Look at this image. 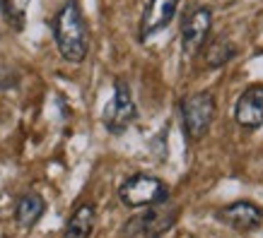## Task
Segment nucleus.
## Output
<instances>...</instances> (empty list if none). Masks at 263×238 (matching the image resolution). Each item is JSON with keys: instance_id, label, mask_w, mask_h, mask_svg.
<instances>
[{"instance_id": "1", "label": "nucleus", "mask_w": 263, "mask_h": 238, "mask_svg": "<svg viewBox=\"0 0 263 238\" xmlns=\"http://www.w3.org/2000/svg\"><path fill=\"white\" fill-rule=\"evenodd\" d=\"M51 32H53V41H56L58 53L68 63H82L87 58L89 29L78 0H65L63 5L58 8L56 17L51 22Z\"/></svg>"}, {"instance_id": "2", "label": "nucleus", "mask_w": 263, "mask_h": 238, "mask_svg": "<svg viewBox=\"0 0 263 238\" xmlns=\"http://www.w3.org/2000/svg\"><path fill=\"white\" fill-rule=\"evenodd\" d=\"M217 113L215 96L210 92H193L181 101V123L186 130V137L198 142L210 133L213 120Z\"/></svg>"}, {"instance_id": "3", "label": "nucleus", "mask_w": 263, "mask_h": 238, "mask_svg": "<svg viewBox=\"0 0 263 238\" xmlns=\"http://www.w3.org/2000/svg\"><path fill=\"white\" fill-rule=\"evenodd\" d=\"M119 198L121 202L130 209H143V207L152 205H162L169 200V188L150 174H136L126 178L119 188Z\"/></svg>"}, {"instance_id": "4", "label": "nucleus", "mask_w": 263, "mask_h": 238, "mask_svg": "<svg viewBox=\"0 0 263 238\" xmlns=\"http://www.w3.org/2000/svg\"><path fill=\"white\" fill-rule=\"evenodd\" d=\"M179 209L174 205L162 202V205H152L145 207L143 214H136L123 229L126 238H160L164 231H169L176 222Z\"/></svg>"}, {"instance_id": "5", "label": "nucleus", "mask_w": 263, "mask_h": 238, "mask_svg": "<svg viewBox=\"0 0 263 238\" xmlns=\"http://www.w3.org/2000/svg\"><path fill=\"white\" fill-rule=\"evenodd\" d=\"M136 118H138V109L136 101H133V94H130V87H128L126 79H116L114 82V96L111 101L106 103L102 116L104 127L111 135H123L128 127L133 125Z\"/></svg>"}, {"instance_id": "6", "label": "nucleus", "mask_w": 263, "mask_h": 238, "mask_svg": "<svg viewBox=\"0 0 263 238\" xmlns=\"http://www.w3.org/2000/svg\"><path fill=\"white\" fill-rule=\"evenodd\" d=\"M213 29V12L210 8L200 5V3H191L181 17V48L183 53H198L208 44V34Z\"/></svg>"}, {"instance_id": "7", "label": "nucleus", "mask_w": 263, "mask_h": 238, "mask_svg": "<svg viewBox=\"0 0 263 238\" xmlns=\"http://www.w3.org/2000/svg\"><path fill=\"white\" fill-rule=\"evenodd\" d=\"M176 10H179V0H147L140 17V32H138L140 41H147L164 32L176 17Z\"/></svg>"}, {"instance_id": "8", "label": "nucleus", "mask_w": 263, "mask_h": 238, "mask_svg": "<svg viewBox=\"0 0 263 238\" xmlns=\"http://www.w3.org/2000/svg\"><path fill=\"white\" fill-rule=\"evenodd\" d=\"M234 120L247 130L263 125V84H251L241 92L234 103Z\"/></svg>"}, {"instance_id": "9", "label": "nucleus", "mask_w": 263, "mask_h": 238, "mask_svg": "<svg viewBox=\"0 0 263 238\" xmlns=\"http://www.w3.org/2000/svg\"><path fill=\"white\" fill-rule=\"evenodd\" d=\"M217 219L227 224V226H232L234 231H254L263 222V209L254 202H249V200H239V202L222 207L217 212Z\"/></svg>"}, {"instance_id": "10", "label": "nucleus", "mask_w": 263, "mask_h": 238, "mask_svg": "<svg viewBox=\"0 0 263 238\" xmlns=\"http://www.w3.org/2000/svg\"><path fill=\"white\" fill-rule=\"evenodd\" d=\"M46 212V202L41 195L36 192H27L22 198L17 200L15 205V222L22 226V229H32L34 224L39 222L41 217Z\"/></svg>"}, {"instance_id": "11", "label": "nucleus", "mask_w": 263, "mask_h": 238, "mask_svg": "<svg viewBox=\"0 0 263 238\" xmlns=\"http://www.w3.org/2000/svg\"><path fill=\"white\" fill-rule=\"evenodd\" d=\"M97 209L95 205H80L72 212L70 222L65 226V238H89L95 231Z\"/></svg>"}, {"instance_id": "12", "label": "nucleus", "mask_w": 263, "mask_h": 238, "mask_svg": "<svg viewBox=\"0 0 263 238\" xmlns=\"http://www.w3.org/2000/svg\"><path fill=\"white\" fill-rule=\"evenodd\" d=\"M205 51H203V56H205V63L208 68H222L232 60V58H237V46L232 44L227 36H215V39L205 44Z\"/></svg>"}, {"instance_id": "13", "label": "nucleus", "mask_w": 263, "mask_h": 238, "mask_svg": "<svg viewBox=\"0 0 263 238\" xmlns=\"http://www.w3.org/2000/svg\"><path fill=\"white\" fill-rule=\"evenodd\" d=\"M27 0H0V12L5 15L15 29H22L24 27V17H27Z\"/></svg>"}, {"instance_id": "14", "label": "nucleus", "mask_w": 263, "mask_h": 238, "mask_svg": "<svg viewBox=\"0 0 263 238\" xmlns=\"http://www.w3.org/2000/svg\"><path fill=\"white\" fill-rule=\"evenodd\" d=\"M20 84V70L10 63H0V92L15 89Z\"/></svg>"}]
</instances>
